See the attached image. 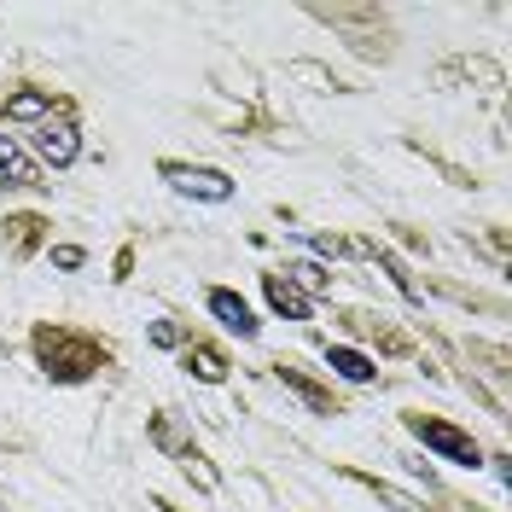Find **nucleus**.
Instances as JSON below:
<instances>
[{
	"label": "nucleus",
	"mask_w": 512,
	"mask_h": 512,
	"mask_svg": "<svg viewBox=\"0 0 512 512\" xmlns=\"http://www.w3.org/2000/svg\"><path fill=\"white\" fill-rule=\"evenodd\" d=\"M286 280H291L297 291H326V268H320V262H297Z\"/></svg>",
	"instance_id": "9"
},
{
	"label": "nucleus",
	"mask_w": 512,
	"mask_h": 512,
	"mask_svg": "<svg viewBox=\"0 0 512 512\" xmlns=\"http://www.w3.org/2000/svg\"><path fill=\"white\" fill-rule=\"evenodd\" d=\"M152 344H158V350H175V344H181V332H175L169 320H158V326H152Z\"/></svg>",
	"instance_id": "10"
},
{
	"label": "nucleus",
	"mask_w": 512,
	"mask_h": 512,
	"mask_svg": "<svg viewBox=\"0 0 512 512\" xmlns=\"http://www.w3.org/2000/svg\"><path fill=\"white\" fill-rule=\"evenodd\" d=\"M262 291H268V303H274V315H291V320H309V297L291 286V280H280V274H268L262 280Z\"/></svg>",
	"instance_id": "6"
},
{
	"label": "nucleus",
	"mask_w": 512,
	"mask_h": 512,
	"mask_svg": "<svg viewBox=\"0 0 512 512\" xmlns=\"http://www.w3.org/2000/svg\"><path fill=\"white\" fill-rule=\"evenodd\" d=\"M198 379H210V384L222 379V361H216L210 350H198Z\"/></svg>",
	"instance_id": "11"
},
{
	"label": "nucleus",
	"mask_w": 512,
	"mask_h": 512,
	"mask_svg": "<svg viewBox=\"0 0 512 512\" xmlns=\"http://www.w3.org/2000/svg\"><path fill=\"white\" fill-rule=\"evenodd\" d=\"M326 361H332V373H338V379H350V384H373V373H379L361 350H344V344H332Z\"/></svg>",
	"instance_id": "7"
},
{
	"label": "nucleus",
	"mask_w": 512,
	"mask_h": 512,
	"mask_svg": "<svg viewBox=\"0 0 512 512\" xmlns=\"http://www.w3.org/2000/svg\"><path fill=\"white\" fill-rule=\"evenodd\" d=\"M0 512H6V507H0Z\"/></svg>",
	"instance_id": "13"
},
{
	"label": "nucleus",
	"mask_w": 512,
	"mask_h": 512,
	"mask_svg": "<svg viewBox=\"0 0 512 512\" xmlns=\"http://www.w3.org/2000/svg\"><path fill=\"white\" fill-rule=\"evenodd\" d=\"M414 437L425 448H437L443 460H454V466H483L478 443L466 437V431H454V425H443V419H414Z\"/></svg>",
	"instance_id": "2"
},
{
	"label": "nucleus",
	"mask_w": 512,
	"mask_h": 512,
	"mask_svg": "<svg viewBox=\"0 0 512 512\" xmlns=\"http://www.w3.org/2000/svg\"><path fill=\"white\" fill-rule=\"evenodd\" d=\"M163 181L181 192V198H204V204H227L233 181L222 169H192V163H163Z\"/></svg>",
	"instance_id": "1"
},
{
	"label": "nucleus",
	"mask_w": 512,
	"mask_h": 512,
	"mask_svg": "<svg viewBox=\"0 0 512 512\" xmlns=\"http://www.w3.org/2000/svg\"><path fill=\"white\" fill-rule=\"evenodd\" d=\"M53 262H59V268H82V251H76V245H59V251H53Z\"/></svg>",
	"instance_id": "12"
},
{
	"label": "nucleus",
	"mask_w": 512,
	"mask_h": 512,
	"mask_svg": "<svg viewBox=\"0 0 512 512\" xmlns=\"http://www.w3.org/2000/svg\"><path fill=\"white\" fill-rule=\"evenodd\" d=\"M6 117H12V123H41V117H53V111H47V94H12L6 99Z\"/></svg>",
	"instance_id": "8"
},
{
	"label": "nucleus",
	"mask_w": 512,
	"mask_h": 512,
	"mask_svg": "<svg viewBox=\"0 0 512 512\" xmlns=\"http://www.w3.org/2000/svg\"><path fill=\"white\" fill-rule=\"evenodd\" d=\"M30 181H35L30 152H24L12 134H0V187H30Z\"/></svg>",
	"instance_id": "5"
},
{
	"label": "nucleus",
	"mask_w": 512,
	"mask_h": 512,
	"mask_svg": "<svg viewBox=\"0 0 512 512\" xmlns=\"http://www.w3.org/2000/svg\"><path fill=\"white\" fill-rule=\"evenodd\" d=\"M210 315L222 320L227 332H239V338H256V315L245 297H233V291H210Z\"/></svg>",
	"instance_id": "4"
},
{
	"label": "nucleus",
	"mask_w": 512,
	"mask_h": 512,
	"mask_svg": "<svg viewBox=\"0 0 512 512\" xmlns=\"http://www.w3.org/2000/svg\"><path fill=\"white\" fill-rule=\"evenodd\" d=\"M35 152L53 163V169H64V163L82 158V140H76V123L70 117H41L35 123Z\"/></svg>",
	"instance_id": "3"
}]
</instances>
